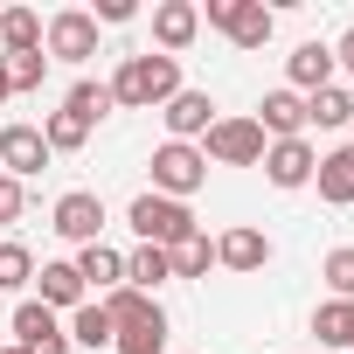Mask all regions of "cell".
Wrapping results in <instances>:
<instances>
[{"instance_id":"f1b7e54d","label":"cell","mask_w":354,"mask_h":354,"mask_svg":"<svg viewBox=\"0 0 354 354\" xmlns=\"http://www.w3.org/2000/svg\"><path fill=\"white\" fill-rule=\"evenodd\" d=\"M319 278H326V292L347 306L354 299V243H340V250H326V264H319Z\"/></svg>"},{"instance_id":"5b68a950","label":"cell","mask_w":354,"mask_h":354,"mask_svg":"<svg viewBox=\"0 0 354 354\" xmlns=\"http://www.w3.org/2000/svg\"><path fill=\"white\" fill-rule=\"evenodd\" d=\"M264 146H271V139H264L257 118H216L209 139H202V160H216V167H257Z\"/></svg>"},{"instance_id":"cb8c5ba5","label":"cell","mask_w":354,"mask_h":354,"mask_svg":"<svg viewBox=\"0 0 354 354\" xmlns=\"http://www.w3.org/2000/svg\"><path fill=\"white\" fill-rule=\"evenodd\" d=\"M63 111H70V118H84V125L97 132V118L111 111V84H91V77H77V84H70V97H63Z\"/></svg>"},{"instance_id":"6da1fadb","label":"cell","mask_w":354,"mask_h":354,"mask_svg":"<svg viewBox=\"0 0 354 354\" xmlns=\"http://www.w3.org/2000/svg\"><path fill=\"white\" fill-rule=\"evenodd\" d=\"M174 91H181V63L174 56H125L111 77V104H125V111H160Z\"/></svg>"},{"instance_id":"8d00e7d4","label":"cell","mask_w":354,"mask_h":354,"mask_svg":"<svg viewBox=\"0 0 354 354\" xmlns=\"http://www.w3.org/2000/svg\"><path fill=\"white\" fill-rule=\"evenodd\" d=\"M0 354H28V347H0Z\"/></svg>"},{"instance_id":"4fadbf2b","label":"cell","mask_w":354,"mask_h":354,"mask_svg":"<svg viewBox=\"0 0 354 354\" xmlns=\"http://www.w3.org/2000/svg\"><path fill=\"white\" fill-rule=\"evenodd\" d=\"M326 84H333V49H326V42H299V49L285 56V91L313 97V91H326Z\"/></svg>"},{"instance_id":"e575fe53","label":"cell","mask_w":354,"mask_h":354,"mask_svg":"<svg viewBox=\"0 0 354 354\" xmlns=\"http://www.w3.org/2000/svg\"><path fill=\"white\" fill-rule=\"evenodd\" d=\"M347 347H354V299H347Z\"/></svg>"},{"instance_id":"5bb4252c","label":"cell","mask_w":354,"mask_h":354,"mask_svg":"<svg viewBox=\"0 0 354 354\" xmlns=\"http://www.w3.org/2000/svg\"><path fill=\"white\" fill-rule=\"evenodd\" d=\"M257 125H264V139H306V97L299 91H264V104H257Z\"/></svg>"},{"instance_id":"9c48e42d","label":"cell","mask_w":354,"mask_h":354,"mask_svg":"<svg viewBox=\"0 0 354 354\" xmlns=\"http://www.w3.org/2000/svg\"><path fill=\"white\" fill-rule=\"evenodd\" d=\"M15 347H28V354H70V333H63V319L42 299H21L15 306Z\"/></svg>"},{"instance_id":"836d02e7","label":"cell","mask_w":354,"mask_h":354,"mask_svg":"<svg viewBox=\"0 0 354 354\" xmlns=\"http://www.w3.org/2000/svg\"><path fill=\"white\" fill-rule=\"evenodd\" d=\"M333 70H347V77H354V28L333 42Z\"/></svg>"},{"instance_id":"f546056e","label":"cell","mask_w":354,"mask_h":354,"mask_svg":"<svg viewBox=\"0 0 354 354\" xmlns=\"http://www.w3.org/2000/svg\"><path fill=\"white\" fill-rule=\"evenodd\" d=\"M0 70H8V91H42V77H49V56H42V49H28V56H8Z\"/></svg>"},{"instance_id":"ac0fdd59","label":"cell","mask_w":354,"mask_h":354,"mask_svg":"<svg viewBox=\"0 0 354 354\" xmlns=\"http://www.w3.org/2000/svg\"><path fill=\"white\" fill-rule=\"evenodd\" d=\"M319 202H333V209H347L354 202V139L347 146H333V153H319Z\"/></svg>"},{"instance_id":"9a60e30c","label":"cell","mask_w":354,"mask_h":354,"mask_svg":"<svg viewBox=\"0 0 354 354\" xmlns=\"http://www.w3.org/2000/svg\"><path fill=\"white\" fill-rule=\"evenodd\" d=\"M216 264H223V271H264V264H271V236L250 230V223H243V230H223V236H216Z\"/></svg>"},{"instance_id":"484cf974","label":"cell","mask_w":354,"mask_h":354,"mask_svg":"<svg viewBox=\"0 0 354 354\" xmlns=\"http://www.w3.org/2000/svg\"><path fill=\"white\" fill-rule=\"evenodd\" d=\"M21 285H35V250L28 243H0V292H21Z\"/></svg>"},{"instance_id":"ba28073f","label":"cell","mask_w":354,"mask_h":354,"mask_svg":"<svg viewBox=\"0 0 354 354\" xmlns=\"http://www.w3.org/2000/svg\"><path fill=\"white\" fill-rule=\"evenodd\" d=\"M257 167H264V181H271V188H313L319 153H313V139H271Z\"/></svg>"},{"instance_id":"3957f363","label":"cell","mask_w":354,"mask_h":354,"mask_svg":"<svg viewBox=\"0 0 354 354\" xmlns=\"http://www.w3.org/2000/svg\"><path fill=\"white\" fill-rule=\"evenodd\" d=\"M153 195H167V202H188L202 181H209V160H202V146H181V139H167L153 160Z\"/></svg>"},{"instance_id":"4316f807","label":"cell","mask_w":354,"mask_h":354,"mask_svg":"<svg viewBox=\"0 0 354 354\" xmlns=\"http://www.w3.org/2000/svg\"><path fill=\"white\" fill-rule=\"evenodd\" d=\"M84 139H91L84 118H70V111H49V118H42V146H49V153H77Z\"/></svg>"},{"instance_id":"2e32d148","label":"cell","mask_w":354,"mask_h":354,"mask_svg":"<svg viewBox=\"0 0 354 354\" xmlns=\"http://www.w3.org/2000/svg\"><path fill=\"white\" fill-rule=\"evenodd\" d=\"M77 278H84L91 299H104V292L125 285V257H118L111 243H84V250H77Z\"/></svg>"},{"instance_id":"83f0119b","label":"cell","mask_w":354,"mask_h":354,"mask_svg":"<svg viewBox=\"0 0 354 354\" xmlns=\"http://www.w3.org/2000/svg\"><path fill=\"white\" fill-rule=\"evenodd\" d=\"M111 347H118V354H160V347H167V313L146 319V326H118Z\"/></svg>"},{"instance_id":"603a6c76","label":"cell","mask_w":354,"mask_h":354,"mask_svg":"<svg viewBox=\"0 0 354 354\" xmlns=\"http://www.w3.org/2000/svg\"><path fill=\"white\" fill-rule=\"evenodd\" d=\"M167 264H174V278H209V264H216V243H209V230L181 236V243L167 250Z\"/></svg>"},{"instance_id":"e0dca14e","label":"cell","mask_w":354,"mask_h":354,"mask_svg":"<svg viewBox=\"0 0 354 354\" xmlns=\"http://www.w3.org/2000/svg\"><path fill=\"white\" fill-rule=\"evenodd\" d=\"M35 299L49 306V313H77L91 292H84V278H77V264H42L35 271Z\"/></svg>"},{"instance_id":"277c9868","label":"cell","mask_w":354,"mask_h":354,"mask_svg":"<svg viewBox=\"0 0 354 354\" xmlns=\"http://www.w3.org/2000/svg\"><path fill=\"white\" fill-rule=\"evenodd\" d=\"M202 21H209V28H223L236 49H264V42H271V28H278V15L264 8V0H209Z\"/></svg>"},{"instance_id":"44dd1931","label":"cell","mask_w":354,"mask_h":354,"mask_svg":"<svg viewBox=\"0 0 354 354\" xmlns=\"http://www.w3.org/2000/svg\"><path fill=\"white\" fill-rule=\"evenodd\" d=\"M97 306H104V319H111V333H118V326H146V319H160V299H146V292H132V285H118V292H104Z\"/></svg>"},{"instance_id":"1f68e13d","label":"cell","mask_w":354,"mask_h":354,"mask_svg":"<svg viewBox=\"0 0 354 354\" xmlns=\"http://www.w3.org/2000/svg\"><path fill=\"white\" fill-rule=\"evenodd\" d=\"M21 209H28L21 181H15V174H0V223H21Z\"/></svg>"},{"instance_id":"d6986e66","label":"cell","mask_w":354,"mask_h":354,"mask_svg":"<svg viewBox=\"0 0 354 354\" xmlns=\"http://www.w3.org/2000/svg\"><path fill=\"white\" fill-rule=\"evenodd\" d=\"M306 125H319V132H340V125H354V91H347V84H326V91H313V97H306Z\"/></svg>"},{"instance_id":"d4e9b609","label":"cell","mask_w":354,"mask_h":354,"mask_svg":"<svg viewBox=\"0 0 354 354\" xmlns=\"http://www.w3.org/2000/svg\"><path fill=\"white\" fill-rule=\"evenodd\" d=\"M63 333H70V347H111V319H104V306H97V299H84V306L70 313V326H63Z\"/></svg>"},{"instance_id":"7402d4cb","label":"cell","mask_w":354,"mask_h":354,"mask_svg":"<svg viewBox=\"0 0 354 354\" xmlns=\"http://www.w3.org/2000/svg\"><path fill=\"white\" fill-rule=\"evenodd\" d=\"M0 42H8V56L42 49V15L35 8H0Z\"/></svg>"},{"instance_id":"ffe728a7","label":"cell","mask_w":354,"mask_h":354,"mask_svg":"<svg viewBox=\"0 0 354 354\" xmlns=\"http://www.w3.org/2000/svg\"><path fill=\"white\" fill-rule=\"evenodd\" d=\"M167 278H174V264H167V250H153V243H139V250H125V285H132V292H146V299H153V292H160Z\"/></svg>"},{"instance_id":"52a82bcc","label":"cell","mask_w":354,"mask_h":354,"mask_svg":"<svg viewBox=\"0 0 354 354\" xmlns=\"http://www.w3.org/2000/svg\"><path fill=\"white\" fill-rule=\"evenodd\" d=\"M42 49H49V63H91L97 56V21L84 8H63V15H49Z\"/></svg>"},{"instance_id":"4dcf8cb0","label":"cell","mask_w":354,"mask_h":354,"mask_svg":"<svg viewBox=\"0 0 354 354\" xmlns=\"http://www.w3.org/2000/svg\"><path fill=\"white\" fill-rule=\"evenodd\" d=\"M313 333H319V347H347V306L326 299V306L313 313Z\"/></svg>"},{"instance_id":"30bf717a","label":"cell","mask_w":354,"mask_h":354,"mask_svg":"<svg viewBox=\"0 0 354 354\" xmlns=\"http://www.w3.org/2000/svg\"><path fill=\"white\" fill-rule=\"evenodd\" d=\"M160 118H167V139L195 146V139H209V125H216V97H209V91H174V97L160 104Z\"/></svg>"},{"instance_id":"8fae6325","label":"cell","mask_w":354,"mask_h":354,"mask_svg":"<svg viewBox=\"0 0 354 354\" xmlns=\"http://www.w3.org/2000/svg\"><path fill=\"white\" fill-rule=\"evenodd\" d=\"M49 167V146H42V125H0V174H15V181H28V174Z\"/></svg>"},{"instance_id":"8992f818","label":"cell","mask_w":354,"mask_h":354,"mask_svg":"<svg viewBox=\"0 0 354 354\" xmlns=\"http://www.w3.org/2000/svg\"><path fill=\"white\" fill-rule=\"evenodd\" d=\"M49 230L63 236V243H104V195H91V188H70V195H56V216H49Z\"/></svg>"},{"instance_id":"d6a6232c","label":"cell","mask_w":354,"mask_h":354,"mask_svg":"<svg viewBox=\"0 0 354 354\" xmlns=\"http://www.w3.org/2000/svg\"><path fill=\"white\" fill-rule=\"evenodd\" d=\"M91 21H111V28L132 21V0H97V15H91Z\"/></svg>"},{"instance_id":"7a4b0ae2","label":"cell","mask_w":354,"mask_h":354,"mask_svg":"<svg viewBox=\"0 0 354 354\" xmlns=\"http://www.w3.org/2000/svg\"><path fill=\"white\" fill-rule=\"evenodd\" d=\"M125 223H132V236L139 243H153V250H174L181 236H195V216H188V202H167V195H132V209H125Z\"/></svg>"},{"instance_id":"7c38bea8","label":"cell","mask_w":354,"mask_h":354,"mask_svg":"<svg viewBox=\"0 0 354 354\" xmlns=\"http://www.w3.org/2000/svg\"><path fill=\"white\" fill-rule=\"evenodd\" d=\"M195 35H202V8H195V0H160V8H153V42H160V56H181Z\"/></svg>"},{"instance_id":"d590c367","label":"cell","mask_w":354,"mask_h":354,"mask_svg":"<svg viewBox=\"0 0 354 354\" xmlns=\"http://www.w3.org/2000/svg\"><path fill=\"white\" fill-rule=\"evenodd\" d=\"M8 97H15V91H8V70H0V104H8Z\"/></svg>"}]
</instances>
